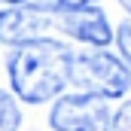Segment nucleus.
I'll list each match as a JSON object with an SVG mask.
<instances>
[{
  "label": "nucleus",
  "instance_id": "7ed1b4c3",
  "mask_svg": "<svg viewBox=\"0 0 131 131\" xmlns=\"http://www.w3.org/2000/svg\"><path fill=\"white\" fill-rule=\"evenodd\" d=\"M49 122L55 131H110V110L101 98H58Z\"/></svg>",
  "mask_w": 131,
  "mask_h": 131
},
{
  "label": "nucleus",
  "instance_id": "20e7f679",
  "mask_svg": "<svg viewBox=\"0 0 131 131\" xmlns=\"http://www.w3.org/2000/svg\"><path fill=\"white\" fill-rule=\"evenodd\" d=\"M46 28H52V15L37 9L34 3L12 6V9L0 12V40L9 43V46H21V43L40 40Z\"/></svg>",
  "mask_w": 131,
  "mask_h": 131
},
{
  "label": "nucleus",
  "instance_id": "f03ea898",
  "mask_svg": "<svg viewBox=\"0 0 131 131\" xmlns=\"http://www.w3.org/2000/svg\"><path fill=\"white\" fill-rule=\"evenodd\" d=\"M67 82L89 98H122L131 89V70L110 52H76L70 55Z\"/></svg>",
  "mask_w": 131,
  "mask_h": 131
},
{
  "label": "nucleus",
  "instance_id": "423d86ee",
  "mask_svg": "<svg viewBox=\"0 0 131 131\" xmlns=\"http://www.w3.org/2000/svg\"><path fill=\"white\" fill-rule=\"evenodd\" d=\"M18 122H21V113L15 101L6 92H0V131H18Z\"/></svg>",
  "mask_w": 131,
  "mask_h": 131
},
{
  "label": "nucleus",
  "instance_id": "9d476101",
  "mask_svg": "<svg viewBox=\"0 0 131 131\" xmlns=\"http://www.w3.org/2000/svg\"><path fill=\"white\" fill-rule=\"evenodd\" d=\"M119 3H122V6H125V9L131 12V0H119Z\"/></svg>",
  "mask_w": 131,
  "mask_h": 131
},
{
  "label": "nucleus",
  "instance_id": "1a4fd4ad",
  "mask_svg": "<svg viewBox=\"0 0 131 131\" xmlns=\"http://www.w3.org/2000/svg\"><path fill=\"white\" fill-rule=\"evenodd\" d=\"M116 43H119V49H122V58L131 64V21H122V25H119Z\"/></svg>",
  "mask_w": 131,
  "mask_h": 131
},
{
  "label": "nucleus",
  "instance_id": "f257e3e1",
  "mask_svg": "<svg viewBox=\"0 0 131 131\" xmlns=\"http://www.w3.org/2000/svg\"><path fill=\"white\" fill-rule=\"evenodd\" d=\"M70 49L58 40H31L9 55V79L18 98L28 104H43L67 85Z\"/></svg>",
  "mask_w": 131,
  "mask_h": 131
},
{
  "label": "nucleus",
  "instance_id": "39448f33",
  "mask_svg": "<svg viewBox=\"0 0 131 131\" xmlns=\"http://www.w3.org/2000/svg\"><path fill=\"white\" fill-rule=\"evenodd\" d=\"M58 28L64 34H70L73 40H82V43H92V46H107L113 40V28L98 6H85V9L58 15Z\"/></svg>",
  "mask_w": 131,
  "mask_h": 131
},
{
  "label": "nucleus",
  "instance_id": "6e6552de",
  "mask_svg": "<svg viewBox=\"0 0 131 131\" xmlns=\"http://www.w3.org/2000/svg\"><path fill=\"white\" fill-rule=\"evenodd\" d=\"M110 131H131V101L116 110V116H110Z\"/></svg>",
  "mask_w": 131,
  "mask_h": 131
},
{
  "label": "nucleus",
  "instance_id": "9b49d317",
  "mask_svg": "<svg viewBox=\"0 0 131 131\" xmlns=\"http://www.w3.org/2000/svg\"><path fill=\"white\" fill-rule=\"evenodd\" d=\"M3 3H28V0H3Z\"/></svg>",
  "mask_w": 131,
  "mask_h": 131
},
{
  "label": "nucleus",
  "instance_id": "0eeeda50",
  "mask_svg": "<svg viewBox=\"0 0 131 131\" xmlns=\"http://www.w3.org/2000/svg\"><path fill=\"white\" fill-rule=\"evenodd\" d=\"M37 9H43V12H58V15H64V12H76V9H85V6H95V0H37L34 3Z\"/></svg>",
  "mask_w": 131,
  "mask_h": 131
}]
</instances>
